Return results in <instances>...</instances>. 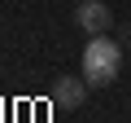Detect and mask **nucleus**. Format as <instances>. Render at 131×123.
Masks as SVG:
<instances>
[{
	"label": "nucleus",
	"instance_id": "2",
	"mask_svg": "<svg viewBox=\"0 0 131 123\" xmlns=\"http://www.w3.org/2000/svg\"><path fill=\"white\" fill-rule=\"evenodd\" d=\"M74 27L83 35H109L114 9L105 5V0H79V5H74Z\"/></svg>",
	"mask_w": 131,
	"mask_h": 123
},
{
	"label": "nucleus",
	"instance_id": "3",
	"mask_svg": "<svg viewBox=\"0 0 131 123\" xmlns=\"http://www.w3.org/2000/svg\"><path fill=\"white\" fill-rule=\"evenodd\" d=\"M88 97V79H74V75H61L52 84V106L57 110H79Z\"/></svg>",
	"mask_w": 131,
	"mask_h": 123
},
{
	"label": "nucleus",
	"instance_id": "1",
	"mask_svg": "<svg viewBox=\"0 0 131 123\" xmlns=\"http://www.w3.org/2000/svg\"><path fill=\"white\" fill-rule=\"evenodd\" d=\"M122 71V44L109 35H92L83 44V79L88 88H109Z\"/></svg>",
	"mask_w": 131,
	"mask_h": 123
}]
</instances>
